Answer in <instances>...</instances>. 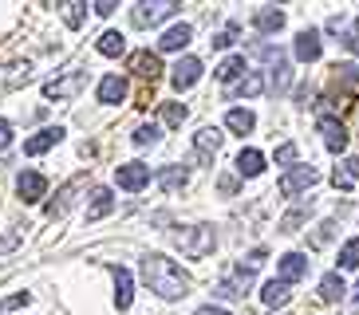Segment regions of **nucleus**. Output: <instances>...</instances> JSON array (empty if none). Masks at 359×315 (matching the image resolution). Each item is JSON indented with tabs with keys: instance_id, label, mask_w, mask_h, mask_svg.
<instances>
[{
	"instance_id": "nucleus-5",
	"label": "nucleus",
	"mask_w": 359,
	"mask_h": 315,
	"mask_svg": "<svg viewBox=\"0 0 359 315\" xmlns=\"http://www.w3.org/2000/svg\"><path fill=\"white\" fill-rule=\"evenodd\" d=\"M320 181V174H316V166H296V169H288L285 178H280V197H296V193H304L308 186H316Z\"/></svg>"
},
{
	"instance_id": "nucleus-45",
	"label": "nucleus",
	"mask_w": 359,
	"mask_h": 315,
	"mask_svg": "<svg viewBox=\"0 0 359 315\" xmlns=\"http://www.w3.org/2000/svg\"><path fill=\"white\" fill-rule=\"evenodd\" d=\"M91 8H95L99 16H111V12L118 8V4H115V0H99V4H91Z\"/></svg>"
},
{
	"instance_id": "nucleus-21",
	"label": "nucleus",
	"mask_w": 359,
	"mask_h": 315,
	"mask_svg": "<svg viewBox=\"0 0 359 315\" xmlns=\"http://www.w3.org/2000/svg\"><path fill=\"white\" fill-rule=\"evenodd\" d=\"M344 295H348V284H344L339 272H327L324 280H320V300H324V304H336V300H344Z\"/></svg>"
},
{
	"instance_id": "nucleus-30",
	"label": "nucleus",
	"mask_w": 359,
	"mask_h": 315,
	"mask_svg": "<svg viewBox=\"0 0 359 315\" xmlns=\"http://www.w3.org/2000/svg\"><path fill=\"white\" fill-rule=\"evenodd\" d=\"M225 126H229V130H237V134H249V130L257 126V118H253V111H241V106H237V111H229V115H225Z\"/></svg>"
},
{
	"instance_id": "nucleus-7",
	"label": "nucleus",
	"mask_w": 359,
	"mask_h": 315,
	"mask_svg": "<svg viewBox=\"0 0 359 315\" xmlns=\"http://www.w3.org/2000/svg\"><path fill=\"white\" fill-rule=\"evenodd\" d=\"M115 181H118V189L138 193V189H147V181H150V166H142V162H127V166L115 169Z\"/></svg>"
},
{
	"instance_id": "nucleus-46",
	"label": "nucleus",
	"mask_w": 359,
	"mask_h": 315,
	"mask_svg": "<svg viewBox=\"0 0 359 315\" xmlns=\"http://www.w3.org/2000/svg\"><path fill=\"white\" fill-rule=\"evenodd\" d=\"M8 142H12V126L4 122V118H0V150L8 146Z\"/></svg>"
},
{
	"instance_id": "nucleus-10",
	"label": "nucleus",
	"mask_w": 359,
	"mask_h": 315,
	"mask_svg": "<svg viewBox=\"0 0 359 315\" xmlns=\"http://www.w3.org/2000/svg\"><path fill=\"white\" fill-rule=\"evenodd\" d=\"M198 79H201V59H194V55L178 59V63H174V71H170V83L178 87V91H190Z\"/></svg>"
},
{
	"instance_id": "nucleus-12",
	"label": "nucleus",
	"mask_w": 359,
	"mask_h": 315,
	"mask_svg": "<svg viewBox=\"0 0 359 315\" xmlns=\"http://www.w3.org/2000/svg\"><path fill=\"white\" fill-rule=\"evenodd\" d=\"M130 71H135L142 83L154 87V79L162 75V59L154 52H135V55H130Z\"/></svg>"
},
{
	"instance_id": "nucleus-6",
	"label": "nucleus",
	"mask_w": 359,
	"mask_h": 315,
	"mask_svg": "<svg viewBox=\"0 0 359 315\" xmlns=\"http://www.w3.org/2000/svg\"><path fill=\"white\" fill-rule=\"evenodd\" d=\"M83 83H87V71H67L60 79H52V83H43V94L48 99H75Z\"/></svg>"
},
{
	"instance_id": "nucleus-9",
	"label": "nucleus",
	"mask_w": 359,
	"mask_h": 315,
	"mask_svg": "<svg viewBox=\"0 0 359 315\" xmlns=\"http://www.w3.org/2000/svg\"><path fill=\"white\" fill-rule=\"evenodd\" d=\"M320 134H324V146L332 150V154L348 150V126L339 122L336 115H324V118H320Z\"/></svg>"
},
{
	"instance_id": "nucleus-37",
	"label": "nucleus",
	"mask_w": 359,
	"mask_h": 315,
	"mask_svg": "<svg viewBox=\"0 0 359 315\" xmlns=\"http://www.w3.org/2000/svg\"><path fill=\"white\" fill-rule=\"evenodd\" d=\"M233 40H237V24H229V28L225 31H217V36H213V48H217V52H225V48H233Z\"/></svg>"
},
{
	"instance_id": "nucleus-44",
	"label": "nucleus",
	"mask_w": 359,
	"mask_h": 315,
	"mask_svg": "<svg viewBox=\"0 0 359 315\" xmlns=\"http://www.w3.org/2000/svg\"><path fill=\"white\" fill-rule=\"evenodd\" d=\"M344 48H348V52H359V16H355V28L344 36Z\"/></svg>"
},
{
	"instance_id": "nucleus-34",
	"label": "nucleus",
	"mask_w": 359,
	"mask_h": 315,
	"mask_svg": "<svg viewBox=\"0 0 359 315\" xmlns=\"http://www.w3.org/2000/svg\"><path fill=\"white\" fill-rule=\"evenodd\" d=\"M339 268H359V237H351V241L339 248Z\"/></svg>"
},
{
	"instance_id": "nucleus-15",
	"label": "nucleus",
	"mask_w": 359,
	"mask_h": 315,
	"mask_svg": "<svg viewBox=\"0 0 359 315\" xmlns=\"http://www.w3.org/2000/svg\"><path fill=\"white\" fill-rule=\"evenodd\" d=\"M308 276V256L304 252H285L280 256V280L292 284V280H304Z\"/></svg>"
},
{
	"instance_id": "nucleus-11",
	"label": "nucleus",
	"mask_w": 359,
	"mask_h": 315,
	"mask_svg": "<svg viewBox=\"0 0 359 315\" xmlns=\"http://www.w3.org/2000/svg\"><path fill=\"white\" fill-rule=\"evenodd\" d=\"M194 150H198L201 166H210L213 158H217V150H222V134H217L213 126H201L198 134H194Z\"/></svg>"
},
{
	"instance_id": "nucleus-32",
	"label": "nucleus",
	"mask_w": 359,
	"mask_h": 315,
	"mask_svg": "<svg viewBox=\"0 0 359 315\" xmlns=\"http://www.w3.org/2000/svg\"><path fill=\"white\" fill-rule=\"evenodd\" d=\"M308 209H312V205H296L292 213H285V217H280V232H296V229H300L304 217H308Z\"/></svg>"
},
{
	"instance_id": "nucleus-25",
	"label": "nucleus",
	"mask_w": 359,
	"mask_h": 315,
	"mask_svg": "<svg viewBox=\"0 0 359 315\" xmlns=\"http://www.w3.org/2000/svg\"><path fill=\"white\" fill-rule=\"evenodd\" d=\"M261 300H264L269 307H285L288 300H292V292H288L285 280H269V284H264V292H261Z\"/></svg>"
},
{
	"instance_id": "nucleus-36",
	"label": "nucleus",
	"mask_w": 359,
	"mask_h": 315,
	"mask_svg": "<svg viewBox=\"0 0 359 315\" xmlns=\"http://www.w3.org/2000/svg\"><path fill=\"white\" fill-rule=\"evenodd\" d=\"M28 300H32V292H12V295H4V300H0V315L12 312V307H24Z\"/></svg>"
},
{
	"instance_id": "nucleus-49",
	"label": "nucleus",
	"mask_w": 359,
	"mask_h": 315,
	"mask_svg": "<svg viewBox=\"0 0 359 315\" xmlns=\"http://www.w3.org/2000/svg\"><path fill=\"white\" fill-rule=\"evenodd\" d=\"M355 304H359V288H355Z\"/></svg>"
},
{
	"instance_id": "nucleus-2",
	"label": "nucleus",
	"mask_w": 359,
	"mask_h": 315,
	"mask_svg": "<svg viewBox=\"0 0 359 315\" xmlns=\"http://www.w3.org/2000/svg\"><path fill=\"white\" fill-rule=\"evenodd\" d=\"M174 244H178L190 260H205L213 252V244H217V232H213L210 225H190V229L174 232Z\"/></svg>"
},
{
	"instance_id": "nucleus-47",
	"label": "nucleus",
	"mask_w": 359,
	"mask_h": 315,
	"mask_svg": "<svg viewBox=\"0 0 359 315\" xmlns=\"http://www.w3.org/2000/svg\"><path fill=\"white\" fill-rule=\"evenodd\" d=\"M217 189H222L225 197H229V193H237V178H222V181H217Z\"/></svg>"
},
{
	"instance_id": "nucleus-8",
	"label": "nucleus",
	"mask_w": 359,
	"mask_h": 315,
	"mask_svg": "<svg viewBox=\"0 0 359 315\" xmlns=\"http://www.w3.org/2000/svg\"><path fill=\"white\" fill-rule=\"evenodd\" d=\"M16 193H20L24 205H36V201L48 193V178H43V174H36V169H24L20 178H16Z\"/></svg>"
},
{
	"instance_id": "nucleus-13",
	"label": "nucleus",
	"mask_w": 359,
	"mask_h": 315,
	"mask_svg": "<svg viewBox=\"0 0 359 315\" xmlns=\"http://www.w3.org/2000/svg\"><path fill=\"white\" fill-rule=\"evenodd\" d=\"M249 284H253V272H233L229 280H222L217 284V288H213V295H217V300H241L245 292H249Z\"/></svg>"
},
{
	"instance_id": "nucleus-4",
	"label": "nucleus",
	"mask_w": 359,
	"mask_h": 315,
	"mask_svg": "<svg viewBox=\"0 0 359 315\" xmlns=\"http://www.w3.org/2000/svg\"><path fill=\"white\" fill-rule=\"evenodd\" d=\"M83 189H87V174H75V178L67 181V186H60V193H55V197L48 201V205H43V213H48V220L64 217V213L75 205V193H83Z\"/></svg>"
},
{
	"instance_id": "nucleus-42",
	"label": "nucleus",
	"mask_w": 359,
	"mask_h": 315,
	"mask_svg": "<svg viewBox=\"0 0 359 315\" xmlns=\"http://www.w3.org/2000/svg\"><path fill=\"white\" fill-rule=\"evenodd\" d=\"M83 8L87 4H64V20L72 24V28H79V24H83Z\"/></svg>"
},
{
	"instance_id": "nucleus-40",
	"label": "nucleus",
	"mask_w": 359,
	"mask_h": 315,
	"mask_svg": "<svg viewBox=\"0 0 359 315\" xmlns=\"http://www.w3.org/2000/svg\"><path fill=\"white\" fill-rule=\"evenodd\" d=\"M269 87H273L276 94L288 87V63H276V67H273V83H269Z\"/></svg>"
},
{
	"instance_id": "nucleus-17",
	"label": "nucleus",
	"mask_w": 359,
	"mask_h": 315,
	"mask_svg": "<svg viewBox=\"0 0 359 315\" xmlns=\"http://www.w3.org/2000/svg\"><path fill=\"white\" fill-rule=\"evenodd\" d=\"M115 272V304H118V312H127L130 307V300H135V280H130V272L127 268H111Z\"/></svg>"
},
{
	"instance_id": "nucleus-27",
	"label": "nucleus",
	"mask_w": 359,
	"mask_h": 315,
	"mask_svg": "<svg viewBox=\"0 0 359 315\" xmlns=\"http://www.w3.org/2000/svg\"><path fill=\"white\" fill-rule=\"evenodd\" d=\"M355 178H359V158H348V162H344V166H336V174H332L336 189H344V193L355 186Z\"/></svg>"
},
{
	"instance_id": "nucleus-20",
	"label": "nucleus",
	"mask_w": 359,
	"mask_h": 315,
	"mask_svg": "<svg viewBox=\"0 0 359 315\" xmlns=\"http://www.w3.org/2000/svg\"><path fill=\"white\" fill-rule=\"evenodd\" d=\"M237 174H241V178H261L264 174V154L261 150H241V154H237Z\"/></svg>"
},
{
	"instance_id": "nucleus-41",
	"label": "nucleus",
	"mask_w": 359,
	"mask_h": 315,
	"mask_svg": "<svg viewBox=\"0 0 359 315\" xmlns=\"http://www.w3.org/2000/svg\"><path fill=\"white\" fill-rule=\"evenodd\" d=\"M332 237H336V220H324V225H320V232L312 237V248H320V244H327Z\"/></svg>"
},
{
	"instance_id": "nucleus-29",
	"label": "nucleus",
	"mask_w": 359,
	"mask_h": 315,
	"mask_svg": "<svg viewBox=\"0 0 359 315\" xmlns=\"http://www.w3.org/2000/svg\"><path fill=\"white\" fill-rule=\"evenodd\" d=\"M91 209H87V220H99V217H107V213L115 209V197H111V189H95L91 193Z\"/></svg>"
},
{
	"instance_id": "nucleus-26",
	"label": "nucleus",
	"mask_w": 359,
	"mask_h": 315,
	"mask_svg": "<svg viewBox=\"0 0 359 315\" xmlns=\"http://www.w3.org/2000/svg\"><path fill=\"white\" fill-rule=\"evenodd\" d=\"M95 48H99V55H111V59H115V55L127 52V36H123V31H103Z\"/></svg>"
},
{
	"instance_id": "nucleus-48",
	"label": "nucleus",
	"mask_w": 359,
	"mask_h": 315,
	"mask_svg": "<svg viewBox=\"0 0 359 315\" xmlns=\"http://www.w3.org/2000/svg\"><path fill=\"white\" fill-rule=\"evenodd\" d=\"M198 315H233V312H225V307H213V304H210V307H201Z\"/></svg>"
},
{
	"instance_id": "nucleus-19",
	"label": "nucleus",
	"mask_w": 359,
	"mask_h": 315,
	"mask_svg": "<svg viewBox=\"0 0 359 315\" xmlns=\"http://www.w3.org/2000/svg\"><path fill=\"white\" fill-rule=\"evenodd\" d=\"M253 24H257V31H264V36H273V31H280V28H285V12H280V8H273V4H264V8H257Z\"/></svg>"
},
{
	"instance_id": "nucleus-33",
	"label": "nucleus",
	"mask_w": 359,
	"mask_h": 315,
	"mask_svg": "<svg viewBox=\"0 0 359 315\" xmlns=\"http://www.w3.org/2000/svg\"><path fill=\"white\" fill-rule=\"evenodd\" d=\"M186 115H190V111H186L182 103H162V122H166V126H182V122H186Z\"/></svg>"
},
{
	"instance_id": "nucleus-39",
	"label": "nucleus",
	"mask_w": 359,
	"mask_h": 315,
	"mask_svg": "<svg viewBox=\"0 0 359 315\" xmlns=\"http://www.w3.org/2000/svg\"><path fill=\"white\" fill-rule=\"evenodd\" d=\"M20 241H24V229H8L4 237H0V256H4V252H12Z\"/></svg>"
},
{
	"instance_id": "nucleus-28",
	"label": "nucleus",
	"mask_w": 359,
	"mask_h": 315,
	"mask_svg": "<svg viewBox=\"0 0 359 315\" xmlns=\"http://www.w3.org/2000/svg\"><path fill=\"white\" fill-rule=\"evenodd\" d=\"M264 91V79H261V71H249V75H245V79H241V83H237V87H233V99H253V94H261Z\"/></svg>"
},
{
	"instance_id": "nucleus-43",
	"label": "nucleus",
	"mask_w": 359,
	"mask_h": 315,
	"mask_svg": "<svg viewBox=\"0 0 359 315\" xmlns=\"http://www.w3.org/2000/svg\"><path fill=\"white\" fill-rule=\"evenodd\" d=\"M264 256H269L264 248H253L249 256H245V264H241V268H245V272H253V268H261V264H264Z\"/></svg>"
},
{
	"instance_id": "nucleus-14",
	"label": "nucleus",
	"mask_w": 359,
	"mask_h": 315,
	"mask_svg": "<svg viewBox=\"0 0 359 315\" xmlns=\"http://www.w3.org/2000/svg\"><path fill=\"white\" fill-rule=\"evenodd\" d=\"M320 52H324V43H320V31L304 28L300 36H296V59H300V63H316Z\"/></svg>"
},
{
	"instance_id": "nucleus-23",
	"label": "nucleus",
	"mask_w": 359,
	"mask_h": 315,
	"mask_svg": "<svg viewBox=\"0 0 359 315\" xmlns=\"http://www.w3.org/2000/svg\"><path fill=\"white\" fill-rule=\"evenodd\" d=\"M186 181H190V174H186L182 166H162V169H158V186L166 189V193H178Z\"/></svg>"
},
{
	"instance_id": "nucleus-18",
	"label": "nucleus",
	"mask_w": 359,
	"mask_h": 315,
	"mask_svg": "<svg viewBox=\"0 0 359 315\" xmlns=\"http://www.w3.org/2000/svg\"><path fill=\"white\" fill-rule=\"evenodd\" d=\"M190 40H194V28H190V24H174V28H170L166 36L158 40V52H182Z\"/></svg>"
},
{
	"instance_id": "nucleus-31",
	"label": "nucleus",
	"mask_w": 359,
	"mask_h": 315,
	"mask_svg": "<svg viewBox=\"0 0 359 315\" xmlns=\"http://www.w3.org/2000/svg\"><path fill=\"white\" fill-rule=\"evenodd\" d=\"M241 71H245V55H229L225 63H217V71H213V75H217L222 83H233Z\"/></svg>"
},
{
	"instance_id": "nucleus-1",
	"label": "nucleus",
	"mask_w": 359,
	"mask_h": 315,
	"mask_svg": "<svg viewBox=\"0 0 359 315\" xmlns=\"http://www.w3.org/2000/svg\"><path fill=\"white\" fill-rule=\"evenodd\" d=\"M142 280L150 284V292H158L162 300H182L190 292V276L182 272L174 260H166L162 252H147L142 256Z\"/></svg>"
},
{
	"instance_id": "nucleus-35",
	"label": "nucleus",
	"mask_w": 359,
	"mask_h": 315,
	"mask_svg": "<svg viewBox=\"0 0 359 315\" xmlns=\"http://www.w3.org/2000/svg\"><path fill=\"white\" fill-rule=\"evenodd\" d=\"M158 138H162V130H158V126H154V122H142V126L135 130V146H154Z\"/></svg>"
},
{
	"instance_id": "nucleus-22",
	"label": "nucleus",
	"mask_w": 359,
	"mask_h": 315,
	"mask_svg": "<svg viewBox=\"0 0 359 315\" xmlns=\"http://www.w3.org/2000/svg\"><path fill=\"white\" fill-rule=\"evenodd\" d=\"M123 99H127V79L107 75L103 83H99V103H123Z\"/></svg>"
},
{
	"instance_id": "nucleus-16",
	"label": "nucleus",
	"mask_w": 359,
	"mask_h": 315,
	"mask_svg": "<svg viewBox=\"0 0 359 315\" xmlns=\"http://www.w3.org/2000/svg\"><path fill=\"white\" fill-rule=\"evenodd\" d=\"M60 138H64V126H43L40 134H32L24 142V154H43V150H52Z\"/></svg>"
},
{
	"instance_id": "nucleus-38",
	"label": "nucleus",
	"mask_w": 359,
	"mask_h": 315,
	"mask_svg": "<svg viewBox=\"0 0 359 315\" xmlns=\"http://www.w3.org/2000/svg\"><path fill=\"white\" fill-rule=\"evenodd\" d=\"M276 166H296V142H280L276 146Z\"/></svg>"
},
{
	"instance_id": "nucleus-3",
	"label": "nucleus",
	"mask_w": 359,
	"mask_h": 315,
	"mask_svg": "<svg viewBox=\"0 0 359 315\" xmlns=\"http://www.w3.org/2000/svg\"><path fill=\"white\" fill-rule=\"evenodd\" d=\"M178 8H182L178 0H142V4L130 8V24H135V28H154V24L170 20Z\"/></svg>"
},
{
	"instance_id": "nucleus-24",
	"label": "nucleus",
	"mask_w": 359,
	"mask_h": 315,
	"mask_svg": "<svg viewBox=\"0 0 359 315\" xmlns=\"http://www.w3.org/2000/svg\"><path fill=\"white\" fill-rule=\"evenodd\" d=\"M28 79H32V63L28 59H16V63H8V67H4V87H24L28 83Z\"/></svg>"
}]
</instances>
